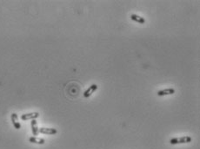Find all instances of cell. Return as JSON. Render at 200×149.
Returning <instances> with one entry per match:
<instances>
[{
	"label": "cell",
	"mask_w": 200,
	"mask_h": 149,
	"mask_svg": "<svg viewBox=\"0 0 200 149\" xmlns=\"http://www.w3.org/2000/svg\"><path fill=\"white\" fill-rule=\"evenodd\" d=\"M39 133L42 134H47V135H53L57 133V130L52 128H40Z\"/></svg>",
	"instance_id": "cell-3"
},
{
	"label": "cell",
	"mask_w": 200,
	"mask_h": 149,
	"mask_svg": "<svg viewBox=\"0 0 200 149\" xmlns=\"http://www.w3.org/2000/svg\"><path fill=\"white\" fill-rule=\"evenodd\" d=\"M10 119H11V122L13 124V127H14L16 129H20L21 124L19 123V121H18V114L16 113H12L11 114V116H10Z\"/></svg>",
	"instance_id": "cell-5"
},
{
	"label": "cell",
	"mask_w": 200,
	"mask_h": 149,
	"mask_svg": "<svg viewBox=\"0 0 200 149\" xmlns=\"http://www.w3.org/2000/svg\"><path fill=\"white\" fill-rule=\"evenodd\" d=\"M97 88H98V85H96V84H92V85H91V86L88 88L87 89L84 91V98L90 97V96L92 95L93 93L97 90Z\"/></svg>",
	"instance_id": "cell-4"
},
{
	"label": "cell",
	"mask_w": 200,
	"mask_h": 149,
	"mask_svg": "<svg viewBox=\"0 0 200 149\" xmlns=\"http://www.w3.org/2000/svg\"><path fill=\"white\" fill-rule=\"evenodd\" d=\"M39 116V113L37 112H32V113L24 114L21 115V119L23 121H28V120H36Z\"/></svg>",
	"instance_id": "cell-2"
},
{
	"label": "cell",
	"mask_w": 200,
	"mask_h": 149,
	"mask_svg": "<svg viewBox=\"0 0 200 149\" xmlns=\"http://www.w3.org/2000/svg\"><path fill=\"white\" fill-rule=\"evenodd\" d=\"M131 19L132 21H134V22L139 23V24H144V23H145V19H144V17L137 15V14H131Z\"/></svg>",
	"instance_id": "cell-9"
},
{
	"label": "cell",
	"mask_w": 200,
	"mask_h": 149,
	"mask_svg": "<svg viewBox=\"0 0 200 149\" xmlns=\"http://www.w3.org/2000/svg\"><path fill=\"white\" fill-rule=\"evenodd\" d=\"M175 93V90L173 88H165V89H162L159 90L158 92V95L159 96H164V95H173Z\"/></svg>",
	"instance_id": "cell-7"
},
{
	"label": "cell",
	"mask_w": 200,
	"mask_h": 149,
	"mask_svg": "<svg viewBox=\"0 0 200 149\" xmlns=\"http://www.w3.org/2000/svg\"><path fill=\"white\" fill-rule=\"evenodd\" d=\"M190 141H191L190 136H183V137H179V138H173V139L170 140V143L171 145L190 143Z\"/></svg>",
	"instance_id": "cell-1"
},
{
	"label": "cell",
	"mask_w": 200,
	"mask_h": 149,
	"mask_svg": "<svg viewBox=\"0 0 200 149\" xmlns=\"http://www.w3.org/2000/svg\"><path fill=\"white\" fill-rule=\"evenodd\" d=\"M31 126L32 134L37 137V134H38V133H39V129H38V127H37V120H31Z\"/></svg>",
	"instance_id": "cell-6"
},
{
	"label": "cell",
	"mask_w": 200,
	"mask_h": 149,
	"mask_svg": "<svg viewBox=\"0 0 200 149\" xmlns=\"http://www.w3.org/2000/svg\"><path fill=\"white\" fill-rule=\"evenodd\" d=\"M29 141L31 143H35V144H38V145H43L45 143V140L42 138H37L36 136H33V137H30L29 138Z\"/></svg>",
	"instance_id": "cell-8"
}]
</instances>
